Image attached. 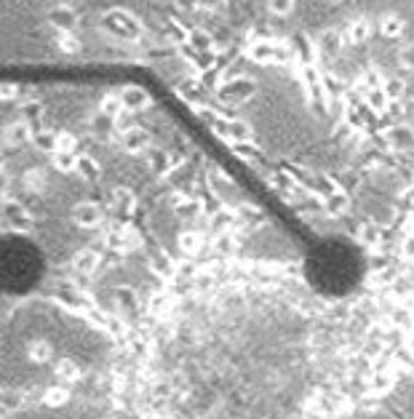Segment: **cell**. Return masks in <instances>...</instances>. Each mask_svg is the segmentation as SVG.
<instances>
[{"instance_id": "cell-1", "label": "cell", "mask_w": 414, "mask_h": 419, "mask_svg": "<svg viewBox=\"0 0 414 419\" xmlns=\"http://www.w3.org/2000/svg\"><path fill=\"white\" fill-rule=\"evenodd\" d=\"M102 30L118 40H139L145 32L142 21L126 8H110L102 17Z\"/></svg>"}, {"instance_id": "cell-2", "label": "cell", "mask_w": 414, "mask_h": 419, "mask_svg": "<svg viewBox=\"0 0 414 419\" xmlns=\"http://www.w3.org/2000/svg\"><path fill=\"white\" fill-rule=\"evenodd\" d=\"M204 115H206L208 123L217 128V134H222L225 139L235 142V144H246V142H251V137H254L251 126H248V123H244V120L219 118V115H208V113H204Z\"/></svg>"}, {"instance_id": "cell-3", "label": "cell", "mask_w": 414, "mask_h": 419, "mask_svg": "<svg viewBox=\"0 0 414 419\" xmlns=\"http://www.w3.org/2000/svg\"><path fill=\"white\" fill-rule=\"evenodd\" d=\"M254 94H257V83L246 78V75H238V78H233L219 86V99L225 101V104H244Z\"/></svg>"}, {"instance_id": "cell-4", "label": "cell", "mask_w": 414, "mask_h": 419, "mask_svg": "<svg viewBox=\"0 0 414 419\" xmlns=\"http://www.w3.org/2000/svg\"><path fill=\"white\" fill-rule=\"evenodd\" d=\"M246 57L257 64H273V61L289 59V48L284 43H273V40H257L246 48Z\"/></svg>"}, {"instance_id": "cell-5", "label": "cell", "mask_w": 414, "mask_h": 419, "mask_svg": "<svg viewBox=\"0 0 414 419\" xmlns=\"http://www.w3.org/2000/svg\"><path fill=\"white\" fill-rule=\"evenodd\" d=\"M72 222L83 227V230H97L99 224L104 222V208L97 203V200H78L70 211Z\"/></svg>"}, {"instance_id": "cell-6", "label": "cell", "mask_w": 414, "mask_h": 419, "mask_svg": "<svg viewBox=\"0 0 414 419\" xmlns=\"http://www.w3.org/2000/svg\"><path fill=\"white\" fill-rule=\"evenodd\" d=\"M48 21H51V27L57 32H72L81 19H78V11L72 6H54L48 11Z\"/></svg>"}, {"instance_id": "cell-7", "label": "cell", "mask_w": 414, "mask_h": 419, "mask_svg": "<svg viewBox=\"0 0 414 419\" xmlns=\"http://www.w3.org/2000/svg\"><path fill=\"white\" fill-rule=\"evenodd\" d=\"M121 144H124L126 153H131V155H137V153H145L147 147H150V134H147L145 128H131V131H124L121 134Z\"/></svg>"}, {"instance_id": "cell-8", "label": "cell", "mask_w": 414, "mask_h": 419, "mask_svg": "<svg viewBox=\"0 0 414 419\" xmlns=\"http://www.w3.org/2000/svg\"><path fill=\"white\" fill-rule=\"evenodd\" d=\"M121 99H124L126 110H131V113H142L150 107V94L139 86H126L121 91Z\"/></svg>"}, {"instance_id": "cell-9", "label": "cell", "mask_w": 414, "mask_h": 419, "mask_svg": "<svg viewBox=\"0 0 414 419\" xmlns=\"http://www.w3.org/2000/svg\"><path fill=\"white\" fill-rule=\"evenodd\" d=\"M99 254L94 251V249H83V251H78L75 254V260H72V264H75V270L78 273H83V275H91V273H97L99 270Z\"/></svg>"}, {"instance_id": "cell-10", "label": "cell", "mask_w": 414, "mask_h": 419, "mask_svg": "<svg viewBox=\"0 0 414 419\" xmlns=\"http://www.w3.org/2000/svg\"><path fill=\"white\" fill-rule=\"evenodd\" d=\"M342 46H345V40H342V35H339L337 30H324V32L318 35V48H321V54H326V57L339 54Z\"/></svg>"}, {"instance_id": "cell-11", "label": "cell", "mask_w": 414, "mask_h": 419, "mask_svg": "<svg viewBox=\"0 0 414 419\" xmlns=\"http://www.w3.org/2000/svg\"><path fill=\"white\" fill-rule=\"evenodd\" d=\"M75 174H78V177H83V179H99V174H102V166H99L97 160L91 158V155H78Z\"/></svg>"}, {"instance_id": "cell-12", "label": "cell", "mask_w": 414, "mask_h": 419, "mask_svg": "<svg viewBox=\"0 0 414 419\" xmlns=\"http://www.w3.org/2000/svg\"><path fill=\"white\" fill-rule=\"evenodd\" d=\"M379 32H382L385 38H398V35H404V19H401L398 14H385V17L379 19Z\"/></svg>"}, {"instance_id": "cell-13", "label": "cell", "mask_w": 414, "mask_h": 419, "mask_svg": "<svg viewBox=\"0 0 414 419\" xmlns=\"http://www.w3.org/2000/svg\"><path fill=\"white\" fill-rule=\"evenodd\" d=\"M124 110H126V104H124V99H121V94H107L102 99V104H99V113L110 120H115Z\"/></svg>"}, {"instance_id": "cell-14", "label": "cell", "mask_w": 414, "mask_h": 419, "mask_svg": "<svg viewBox=\"0 0 414 419\" xmlns=\"http://www.w3.org/2000/svg\"><path fill=\"white\" fill-rule=\"evenodd\" d=\"M32 139V131H30V126L19 120V123H11L8 128H6V142L8 144H21V142H30Z\"/></svg>"}, {"instance_id": "cell-15", "label": "cell", "mask_w": 414, "mask_h": 419, "mask_svg": "<svg viewBox=\"0 0 414 419\" xmlns=\"http://www.w3.org/2000/svg\"><path fill=\"white\" fill-rule=\"evenodd\" d=\"M51 163H54V168L62 171V174H75L78 155H75V153H54V155H51Z\"/></svg>"}, {"instance_id": "cell-16", "label": "cell", "mask_w": 414, "mask_h": 419, "mask_svg": "<svg viewBox=\"0 0 414 419\" xmlns=\"http://www.w3.org/2000/svg\"><path fill=\"white\" fill-rule=\"evenodd\" d=\"M57 131H38V134H32V142H35V147L43 150V153H57Z\"/></svg>"}, {"instance_id": "cell-17", "label": "cell", "mask_w": 414, "mask_h": 419, "mask_svg": "<svg viewBox=\"0 0 414 419\" xmlns=\"http://www.w3.org/2000/svg\"><path fill=\"white\" fill-rule=\"evenodd\" d=\"M372 35V24L366 19H355L351 24V30H348V38L351 43H364V40Z\"/></svg>"}, {"instance_id": "cell-18", "label": "cell", "mask_w": 414, "mask_h": 419, "mask_svg": "<svg viewBox=\"0 0 414 419\" xmlns=\"http://www.w3.org/2000/svg\"><path fill=\"white\" fill-rule=\"evenodd\" d=\"M174 214L182 217V220H193L201 214V203L198 200H177L174 203Z\"/></svg>"}, {"instance_id": "cell-19", "label": "cell", "mask_w": 414, "mask_h": 419, "mask_svg": "<svg viewBox=\"0 0 414 419\" xmlns=\"http://www.w3.org/2000/svg\"><path fill=\"white\" fill-rule=\"evenodd\" d=\"M179 249H182L185 254H198V251L204 249V235H201V233H185V235L179 238Z\"/></svg>"}, {"instance_id": "cell-20", "label": "cell", "mask_w": 414, "mask_h": 419, "mask_svg": "<svg viewBox=\"0 0 414 419\" xmlns=\"http://www.w3.org/2000/svg\"><path fill=\"white\" fill-rule=\"evenodd\" d=\"M208 182H211V187H214V193H217L219 198H225V200H228L230 193H235V187H233V184H230V182L225 179L222 174H219V171H214V174L208 177Z\"/></svg>"}, {"instance_id": "cell-21", "label": "cell", "mask_w": 414, "mask_h": 419, "mask_svg": "<svg viewBox=\"0 0 414 419\" xmlns=\"http://www.w3.org/2000/svg\"><path fill=\"white\" fill-rule=\"evenodd\" d=\"M265 6H268L273 17H289L294 6H297V0H265Z\"/></svg>"}, {"instance_id": "cell-22", "label": "cell", "mask_w": 414, "mask_h": 419, "mask_svg": "<svg viewBox=\"0 0 414 419\" xmlns=\"http://www.w3.org/2000/svg\"><path fill=\"white\" fill-rule=\"evenodd\" d=\"M404 80L401 78H385L382 80V91H385V97L388 99H401L404 97Z\"/></svg>"}, {"instance_id": "cell-23", "label": "cell", "mask_w": 414, "mask_h": 419, "mask_svg": "<svg viewBox=\"0 0 414 419\" xmlns=\"http://www.w3.org/2000/svg\"><path fill=\"white\" fill-rule=\"evenodd\" d=\"M366 101H369V107H372V110H377V113H379V110H385V107H388V97H385V91H382V88H372V91H366Z\"/></svg>"}, {"instance_id": "cell-24", "label": "cell", "mask_w": 414, "mask_h": 419, "mask_svg": "<svg viewBox=\"0 0 414 419\" xmlns=\"http://www.w3.org/2000/svg\"><path fill=\"white\" fill-rule=\"evenodd\" d=\"M75 137L72 134H67V131H59V137H57V153H75Z\"/></svg>"}, {"instance_id": "cell-25", "label": "cell", "mask_w": 414, "mask_h": 419, "mask_svg": "<svg viewBox=\"0 0 414 419\" xmlns=\"http://www.w3.org/2000/svg\"><path fill=\"white\" fill-rule=\"evenodd\" d=\"M24 184H27L32 193H38V190H43V187H46V174L35 168V171H30V174L24 177Z\"/></svg>"}, {"instance_id": "cell-26", "label": "cell", "mask_w": 414, "mask_h": 419, "mask_svg": "<svg viewBox=\"0 0 414 419\" xmlns=\"http://www.w3.org/2000/svg\"><path fill=\"white\" fill-rule=\"evenodd\" d=\"M398 64H401L404 70H414V43L404 46V48L398 51Z\"/></svg>"}, {"instance_id": "cell-27", "label": "cell", "mask_w": 414, "mask_h": 419, "mask_svg": "<svg viewBox=\"0 0 414 419\" xmlns=\"http://www.w3.org/2000/svg\"><path fill=\"white\" fill-rule=\"evenodd\" d=\"M121 238H124V246H126V249H137V246L142 243L139 233H137V230H131V227H126L124 233H121Z\"/></svg>"}, {"instance_id": "cell-28", "label": "cell", "mask_w": 414, "mask_h": 419, "mask_svg": "<svg viewBox=\"0 0 414 419\" xmlns=\"http://www.w3.org/2000/svg\"><path fill=\"white\" fill-rule=\"evenodd\" d=\"M351 206V200L345 198V195H331L329 198V208L331 211H345Z\"/></svg>"}, {"instance_id": "cell-29", "label": "cell", "mask_w": 414, "mask_h": 419, "mask_svg": "<svg viewBox=\"0 0 414 419\" xmlns=\"http://www.w3.org/2000/svg\"><path fill=\"white\" fill-rule=\"evenodd\" d=\"M62 38H59V46H62L64 51H78V43L70 38V32H59Z\"/></svg>"}, {"instance_id": "cell-30", "label": "cell", "mask_w": 414, "mask_h": 419, "mask_svg": "<svg viewBox=\"0 0 414 419\" xmlns=\"http://www.w3.org/2000/svg\"><path fill=\"white\" fill-rule=\"evenodd\" d=\"M361 238H366V243H377V227L374 224H364L361 227Z\"/></svg>"}, {"instance_id": "cell-31", "label": "cell", "mask_w": 414, "mask_h": 419, "mask_svg": "<svg viewBox=\"0 0 414 419\" xmlns=\"http://www.w3.org/2000/svg\"><path fill=\"white\" fill-rule=\"evenodd\" d=\"M391 137H393V139H398V144H401V142L406 144V142H412V131H409V128H404V131H401V128H395Z\"/></svg>"}, {"instance_id": "cell-32", "label": "cell", "mask_w": 414, "mask_h": 419, "mask_svg": "<svg viewBox=\"0 0 414 419\" xmlns=\"http://www.w3.org/2000/svg\"><path fill=\"white\" fill-rule=\"evenodd\" d=\"M222 3H225V0H198V6H201V8H208V11H211V8H219Z\"/></svg>"}, {"instance_id": "cell-33", "label": "cell", "mask_w": 414, "mask_h": 419, "mask_svg": "<svg viewBox=\"0 0 414 419\" xmlns=\"http://www.w3.org/2000/svg\"><path fill=\"white\" fill-rule=\"evenodd\" d=\"M11 94H14V88H11V86H3V99H11Z\"/></svg>"}, {"instance_id": "cell-34", "label": "cell", "mask_w": 414, "mask_h": 419, "mask_svg": "<svg viewBox=\"0 0 414 419\" xmlns=\"http://www.w3.org/2000/svg\"><path fill=\"white\" fill-rule=\"evenodd\" d=\"M412 113H414V99H412Z\"/></svg>"}]
</instances>
